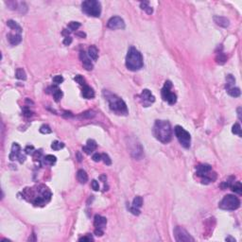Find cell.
Here are the masks:
<instances>
[{
	"mask_svg": "<svg viewBox=\"0 0 242 242\" xmlns=\"http://www.w3.org/2000/svg\"><path fill=\"white\" fill-rule=\"evenodd\" d=\"M24 195L26 197H31L29 201L36 206H43L51 199L50 190L44 185H39L38 189H36V193L32 188H25Z\"/></svg>",
	"mask_w": 242,
	"mask_h": 242,
	"instance_id": "cell-1",
	"label": "cell"
},
{
	"mask_svg": "<svg viewBox=\"0 0 242 242\" xmlns=\"http://www.w3.org/2000/svg\"><path fill=\"white\" fill-rule=\"evenodd\" d=\"M153 134L157 140L166 144L172 138L171 125L166 120H156L153 126Z\"/></svg>",
	"mask_w": 242,
	"mask_h": 242,
	"instance_id": "cell-2",
	"label": "cell"
},
{
	"mask_svg": "<svg viewBox=\"0 0 242 242\" xmlns=\"http://www.w3.org/2000/svg\"><path fill=\"white\" fill-rule=\"evenodd\" d=\"M103 95H104V97H106V100L109 103L110 109L112 112H113L116 115H118V116L128 115L129 111H128L127 105L121 97H117L116 95H113V94L108 92L106 90H104V92H103Z\"/></svg>",
	"mask_w": 242,
	"mask_h": 242,
	"instance_id": "cell-3",
	"label": "cell"
},
{
	"mask_svg": "<svg viewBox=\"0 0 242 242\" xmlns=\"http://www.w3.org/2000/svg\"><path fill=\"white\" fill-rule=\"evenodd\" d=\"M142 54L135 47H130L126 56V66L131 71H138L143 67Z\"/></svg>",
	"mask_w": 242,
	"mask_h": 242,
	"instance_id": "cell-4",
	"label": "cell"
},
{
	"mask_svg": "<svg viewBox=\"0 0 242 242\" xmlns=\"http://www.w3.org/2000/svg\"><path fill=\"white\" fill-rule=\"evenodd\" d=\"M82 12L92 17H100L101 13V4L97 0H86L81 4Z\"/></svg>",
	"mask_w": 242,
	"mask_h": 242,
	"instance_id": "cell-5",
	"label": "cell"
},
{
	"mask_svg": "<svg viewBox=\"0 0 242 242\" xmlns=\"http://www.w3.org/2000/svg\"><path fill=\"white\" fill-rule=\"evenodd\" d=\"M240 206V201L238 200V197L234 195H226L223 199H222L219 203V207L222 210H228V211H234L239 208Z\"/></svg>",
	"mask_w": 242,
	"mask_h": 242,
	"instance_id": "cell-6",
	"label": "cell"
},
{
	"mask_svg": "<svg viewBox=\"0 0 242 242\" xmlns=\"http://www.w3.org/2000/svg\"><path fill=\"white\" fill-rule=\"evenodd\" d=\"M174 132H175L177 139L180 142V144L184 148H185V149H188L191 144V136L189 134V132L185 131L184 128L181 126H176L174 129Z\"/></svg>",
	"mask_w": 242,
	"mask_h": 242,
	"instance_id": "cell-7",
	"label": "cell"
},
{
	"mask_svg": "<svg viewBox=\"0 0 242 242\" xmlns=\"http://www.w3.org/2000/svg\"><path fill=\"white\" fill-rule=\"evenodd\" d=\"M171 88H172V83L170 81H166L165 82V85L162 89V97L165 101H166L169 104L173 105L176 103L177 101V96L175 95L174 93L171 92Z\"/></svg>",
	"mask_w": 242,
	"mask_h": 242,
	"instance_id": "cell-8",
	"label": "cell"
},
{
	"mask_svg": "<svg viewBox=\"0 0 242 242\" xmlns=\"http://www.w3.org/2000/svg\"><path fill=\"white\" fill-rule=\"evenodd\" d=\"M174 236L175 240L178 242H189V241H194V238L187 233V231L185 230L182 227L177 226L174 229Z\"/></svg>",
	"mask_w": 242,
	"mask_h": 242,
	"instance_id": "cell-9",
	"label": "cell"
},
{
	"mask_svg": "<svg viewBox=\"0 0 242 242\" xmlns=\"http://www.w3.org/2000/svg\"><path fill=\"white\" fill-rule=\"evenodd\" d=\"M9 158L12 161L18 160L19 162L21 163V164H22V163H24L25 160H26V156L21 154V148L17 144V143H13V144H12V151H11V153H9Z\"/></svg>",
	"mask_w": 242,
	"mask_h": 242,
	"instance_id": "cell-10",
	"label": "cell"
},
{
	"mask_svg": "<svg viewBox=\"0 0 242 242\" xmlns=\"http://www.w3.org/2000/svg\"><path fill=\"white\" fill-rule=\"evenodd\" d=\"M140 100L145 107H149L151 103L155 101V97L152 95L149 89H144L140 95Z\"/></svg>",
	"mask_w": 242,
	"mask_h": 242,
	"instance_id": "cell-11",
	"label": "cell"
},
{
	"mask_svg": "<svg viewBox=\"0 0 242 242\" xmlns=\"http://www.w3.org/2000/svg\"><path fill=\"white\" fill-rule=\"evenodd\" d=\"M107 27L111 29H123L125 28L124 20L119 16H113L109 19L107 23Z\"/></svg>",
	"mask_w": 242,
	"mask_h": 242,
	"instance_id": "cell-12",
	"label": "cell"
},
{
	"mask_svg": "<svg viewBox=\"0 0 242 242\" xmlns=\"http://www.w3.org/2000/svg\"><path fill=\"white\" fill-rule=\"evenodd\" d=\"M80 58H81V60L83 67H84L86 70H88V71L92 70L94 65H93V63L91 62V59L87 56V54L84 51H83V50H81V52H80Z\"/></svg>",
	"mask_w": 242,
	"mask_h": 242,
	"instance_id": "cell-13",
	"label": "cell"
},
{
	"mask_svg": "<svg viewBox=\"0 0 242 242\" xmlns=\"http://www.w3.org/2000/svg\"><path fill=\"white\" fill-rule=\"evenodd\" d=\"M212 171V166L210 165H199L197 166V175L199 177H205L207 175H209L208 173Z\"/></svg>",
	"mask_w": 242,
	"mask_h": 242,
	"instance_id": "cell-14",
	"label": "cell"
},
{
	"mask_svg": "<svg viewBox=\"0 0 242 242\" xmlns=\"http://www.w3.org/2000/svg\"><path fill=\"white\" fill-rule=\"evenodd\" d=\"M107 224V219L104 217H101L100 215H96L95 219H94V225H95L96 228L97 229H102L105 228V226Z\"/></svg>",
	"mask_w": 242,
	"mask_h": 242,
	"instance_id": "cell-15",
	"label": "cell"
},
{
	"mask_svg": "<svg viewBox=\"0 0 242 242\" xmlns=\"http://www.w3.org/2000/svg\"><path fill=\"white\" fill-rule=\"evenodd\" d=\"M97 142L93 139H89L86 143V146L82 148V150L85 152L86 154H91L92 152L97 149Z\"/></svg>",
	"mask_w": 242,
	"mask_h": 242,
	"instance_id": "cell-16",
	"label": "cell"
},
{
	"mask_svg": "<svg viewBox=\"0 0 242 242\" xmlns=\"http://www.w3.org/2000/svg\"><path fill=\"white\" fill-rule=\"evenodd\" d=\"M8 40H9V44H12V46H17V44H19L22 41L21 33H15V34L9 33L8 34Z\"/></svg>",
	"mask_w": 242,
	"mask_h": 242,
	"instance_id": "cell-17",
	"label": "cell"
},
{
	"mask_svg": "<svg viewBox=\"0 0 242 242\" xmlns=\"http://www.w3.org/2000/svg\"><path fill=\"white\" fill-rule=\"evenodd\" d=\"M81 95L84 98H87V100H91L94 97H95V91L93 90V88H91L90 86L88 85H84L82 87L81 90Z\"/></svg>",
	"mask_w": 242,
	"mask_h": 242,
	"instance_id": "cell-18",
	"label": "cell"
},
{
	"mask_svg": "<svg viewBox=\"0 0 242 242\" xmlns=\"http://www.w3.org/2000/svg\"><path fill=\"white\" fill-rule=\"evenodd\" d=\"M50 89H51V94H52V96L54 97V100H55L56 102H59V101L62 100V90L58 86H56V85L51 86Z\"/></svg>",
	"mask_w": 242,
	"mask_h": 242,
	"instance_id": "cell-19",
	"label": "cell"
},
{
	"mask_svg": "<svg viewBox=\"0 0 242 242\" xmlns=\"http://www.w3.org/2000/svg\"><path fill=\"white\" fill-rule=\"evenodd\" d=\"M214 21L218 26L222 28H228L230 25V21L226 17H223V16H215Z\"/></svg>",
	"mask_w": 242,
	"mask_h": 242,
	"instance_id": "cell-20",
	"label": "cell"
},
{
	"mask_svg": "<svg viewBox=\"0 0 242 242\" xmlns=\"http://www.w3.org/2000/svg\"><path fill=\"white\" fill-rule=\"evenodd\" d=\"M77 179L81 184H85L88 181V175L83 169H80L77 172Z\"/></svg>",
	"mask_w": 242,
	"mask_h": 242,
	"instance_id": "cell-21",
	"label": "cell"
},
{
	"mask_svg": "<svg viewBox=\"0 0 242 242\" xmlns=\"http://www.w3.org/2000/svg\"><path fill=\"white\" fill-rule=\"evenodd\" d=\"M88 55L93 61H97L98 58V50L95 46H91L88 48Z\"/></svg>",
	"mask_w": 242,
	"mask_h": 242,
	"instance_id": "cell-22",
	"label": "cell"
},
{
	"mask_svg": "<svg viewBox=\"0 0 242 242\" xmlns=\"http://www.w3.org/2000/svg\"><path fill=\"white\" fill-rule=\"evenodd\" d=\"M226 90H227V93H228L229 95L231 97H238L240 96V94H241L240 89L238 87L233 86V87H230L228 89H226Z\"/></svg>",
	"mask_w": 242,
	"mask_h": 242,
	"instance_id": "cell-23",
	"label": "cell"
},
{
	"mask_svg": "<svg viewBox=\"0 0 242 242\" xmlns=\"http://www.w3.org/2000/svg\"><path fill=\"white\" fill-rule=\"evenodd\" d=\"M7 25H8V27H9V28H12V29H13V31H17L18 33H21V32H22V28H21V27L19 26V25H18L15 21H13V20H9V21L7 22Z\"/></svg>",
	"mask_w": 242,
	"mask_h": 242,
	"instance_id": "cell-24",
	"label": "cell"
},
{
	"mask_svg": "<svg viewBox=\"0 0 242 242\" xmlns=\"http://www.w3.org/2000/svg\"><path fill=\"white\" fill-rule=\"evenodd\" d=\"M235 78L233 75H227L226 77V85H225V88L228 89L230 87H233L235 86Z\"/></svg>",
	"mask_w": 242,
	"mask_h": 242,
	"instance_id": "cell-25",
	"label": "cell"
},
{
	"mask_svg": "<svg viewBox=\"0 0 242 242\" xmlns=\"http://www.w3.org/2000/svg\"><path fill=\"white\" fill-rule=\"evenodd\" d=\"M56 161H57V159L54 155L49 154V155H47V156L44 157V164H46V165L52 166L53 164H55Z\"/></svg>",
	"mask_w": 242,
	"mask_h": 242,
	"instance_id": "cell-26",
	"label": "cell"
},
{
	"mask_svg": "<svg viewBox=\"0 0 242 242\" xmlns=\"http://www.w3.org/2000/svg\"><path fill=\"white\" fill-rule=\"evenodd\" d=\"M231 188L235 193H238V195L242 194V185L240 182H235L234 185H231Z\"/></svg>",
	"mask_w": 242,
	"mask_h": 242,
	"instance_id": "cell-27",
	"label": "cell"
},
{
	"mask_svg": "<svg viewBox=\"0 0 242 242\" xmlns=\"http://www.w3.org/2000/svg\"><path fill=\"white\" fill-rule=\"evenodd\" d=\"M140 7L142 9H144V11L147 12V13H149V14H151L152 12H153V9H152L150 5H149V2L148 1H144V2H141L140 3Z\"/></svg>",
	"mask_w": 242,
	"mask_h": 242,
	"instance_id": "cell-28",
	"label": "cell"
},
{
	"mask_svg": "<svg viewBox=\"0 0 242 242\" xmlns=\"http://www.w3.org/2000/svg\"><path fill=\"white\" fill-rule=\"evenodd\" d=\"M15 76L18 80H22V81H25L27 78V74L25 72V70L23 68H17L16 69V73H15Z\"/></svg>",
	"mask_w": 242,
	"mask_h": 242,
	"instance_id": "cell-29",
	"label": "cell"
},
{
	"mask_svg": "<svg viewBox=\"0 0 242 242\" xmlns=\"http://www.w3.org/2000/svg\"><path fill=\"white\" fill-rule=\"evenodd\" d=\"M81 27V24L78 23V22H70L68 24V26H67V29L69 31V32H72V31H77V29Z\"/></svg>",
	"mask_w": 242,
	"mask_h": 242,
	"instance_id": "cell-30",
	"label": "cell"
},
{
	"mask_svg": "<svg viewBox=\"0 0 242 242\" xmlns=\"http://www.w3.org/2000/svg\"><path fill=\"white\" fill-rule=\"evenodd\" d=\"M63 147H65V144L62 143V142H59L57 140L53 141L52 144H51V149L53 150H60L61 149H62Z\"/></svg>",
	"mask_w": 242,
	"mask_h": 242,
	"instance_id": "cell-31",
	"label": "cell"
},
{
	"mask_svg": "<svg viewBox=\"0 0 242 242\" xmlns=\"http://www.w3.org/2000/svg\"><path fill=\"white\" fill-rule=\"evenodd\" d=\"M143 204V199L142 197L140 196H136L134 199H133V201H132V206L136 207V208H140Z\"/></svg>",
	"mask_w": 242,
	"mask_h": 242,
	"instance_id": "cell-32",
	"label": "cell"
},
{
	"mask_svg": "<svg viewBox=\"0 0 242 242\" xmlns=\"http://www.w3.org/2000/svg\"><path fill=\"white\" fill-rule=\"evenodd\" d=\"M216 60H217V62L219 63V65H223V63H225V62H226V60H227V58H226V56L224 55V53L219 52V53H218V56H217Z\"/></svg>",
	"mask_w": 242,
	"mask_h": 242,
	"instance_id": "cell-33",
	"label": "cell"
},
{
	"mask_svg": "<svg viewBox=\"0 0 242 242\" xmlns=\"http://www.w3.org/2000/svg\"><path fill=\"white\" fill-rule=\"evenodd\" d=\"M232 132L235 133V134H238L239 137H241V127L240 125L238 124V123H235V124L233 126V128H232Z\"/></svg>",
	"mask_w": 242,
	"mask_h": 242,
	"instance_id": "cell-34",
	"label": "cell"
},
{
	"mask_svg": "<svg viewBox=\"0 0 242 242\" xmlns=\"http://www.w3.org/2000/svg\"><path fill=\"white\" fill-rule=\"evenodd\" d=\"M40 132L43 133V134H48V133H51L52 130L50 129V127L48 125H43L40 128Z\"/></svg>",
	"mask_w": 242,
	"mask_h": 242,
	"instance_id": "cell-35",
	"label": "cell"
},
{
	"mask_svg": "<svg viewBox=\"0 0 242 242\" xmlns=\"http://www.w3.org/2000/svg\"><path fill=\"white\" fill-rule=\"evenodd\" d=\"M101 160L103 161V163H104L106 166H110L112 164V160L110 159L109 155L106 154V153H102L101 154Z\"/></svg>",
	"mask_w": 242,
	"mask_h": 242,
	"instance_id": "cell-36",
	"label": "cell"
},
{
	"mask_svg": "<svg viewBox=\"0 0 242 242\" xmlns=\"http://www.w3.org/2000/svg\"><path fill=\"white\" fill-rule=\"evenodd\" d=\"M74 80H75L80 85H82V86L86 85V84H85V80H84V78H83L82 76H81V75H77L75 78H74Z\"/></svg>",
	"mask_w": 242,
	"mask_h": 242,
	"instance_id": "cell-37",
	"label": "cell"
},
{
	"mask_svg": "<svg viewBox=\"0 0 242 242\" xmlns=\"http://www.w3.org/2000/svg\"><path fill=\"white\" fill-rule=\"evenodd\" d=\"M62 81H63V78L61 75H57V76H55L53 78V82L55 83L56 85L60 84V83H62Z\"/></svg>",
	"mask_w": 242,
	"mask_h": 242,
	"instance_id": "cell-38",
	"label": "cell"
},
{
	"mask_svg": "<svg viewBox=\"0 0 242 242\" xmlns=\"http://www.w3.org/2000/svg\"><path fill=\"white\" fill-rule=\"evenodd\" d=\"M95 116V113L93 111H88V112H85L83 113L81 115V117L82 118H91V117H94Z\"/></svg>",
	"mask_w": 242,
	"mask_h": 242,
	"instance_id": "cell-39",
	"label": "cell"
},
{
	"mask_svg": "<svg viewBox=\"0 0 242 242\" xmlns=\"http://www.w3.org/2000/svg\"><path fill=\"white\" fill-rule=\"evenodd\" d=\"M129 210H130V212H131L132 214L135 215V216L140 215V210H139V208H136V207L132 206V205L129 207Z\"/></svg>",
	"mask_w": 242,
	"mask_h": 242,
	"instance_id": "cell-40",
	"label": "cell"
},
{
	"mask_svg": "<svg viewBox=\"0 0 242 242\" xmlns=\"http://www.w3.org/2000/svg\"><path fill=\"white\" fill-rule=\"evenodd\" d=\"M78 241H94V238L91 235L88 234L84 236H82V238H81L80 239H78Z\"/></svg>",
	"mask_w": 242,
	"mask_h": 242,
	"instance_id": "cell-41",
	"label": "cell"
},
{
	"mask_svg": "<svg viewBox=\"0 0 242 242\" xmlns=\"http://www.w3.org/2000/svg\"><path fill=\"white\" fill-rule=\"evenodd\" d=\"M25 151H26L27 154H33L34 152H35L33 146H27L26 149H25Z\"/></svg>",
	"mask_w": 242,
	"mask_h": 242,
	"instance_id": "cell-42",
	"label": "cell"
},
{
	"mask_svg": "<svg viewBox=\"0 0 242 242\" xmlns=\"http://www.w3.org/2000/svg\"><path fill=\"white\" fill-rule=\"evenodd\" d=\"M91 185H92V188L95 190V191H98V190H100V185H98V182L97 181L93 180Z\"/></svg>",
	"mask_w": 242,
	"mask_h": 242,
	"instance_id": "cell-43",
	"label": "cell"
},
{
	"mask_svg": "<svg viewBox=\"0 0 242 242\" xmlns=\"http://www.w3.org/2000/svg\"><path fill=\"white\" fill-rule=\"evenodd\" d=\"M62 43H63L65 46H70L71 43H72V38L70 36H67V37L65 38V40H63Z\"/></svg>",
	"mask_w": 242,
	"mask_h": 242,
	"instance_id": "cell-44",
	"label": "cell"
},
{
	"mask_svg": "<svg viewBox=\"0 0 242 242\" xmlns=\"http://www.w3.org/2000/svg\"><path fill=\"white\" fill-rule=\"evenodd\" d=\"M92 159H93V161H95V162H100V161H101V154L95 153L93 155Z\"/></svg>",
	"mask_w": 242,
	"mask_h": 242,
	"instance_id": "cell-45",
	"label": "cell"
},
{
	"mask_svg": "<svg viewBox=\"0 0 242 242\" xmlns=\"http://www.w3.org/2000/svg\"><path fill=\"white\" fill-rule=\"evenodd\" d=\"M32 115H33V113H32L31 110H28L27 107H26V108H24V116H25L29 117V116H31Z\"/></svg>",
	"mask_w": 242,
	"mask_h": 242,
	"instance_id": "cell-46",
	"label": "cell"
},
{
	"mask_svg": "<svg viewBox=\"0 0 242 242\" xmlns=\"http://www.w3.org/2000/svg\"><path fill=\"white\" fill-rule=\"evenodd\" d=\"M103 230L102 229H97V228H96V230H95V235H97V236H102L103 235Z\"/></svg>",
	"mask_w": 242,
	"mask_h": 242,
	"instance_id": "cell-47",
	"label": "cell"
},
{
	"mask_svg": "<svg viewBox=\"0 0 242 242\" xmlns=\"http://www.w3.org/2000/svg\"><path fill=\"white\" fill-rule=\"evenodd\" d=\"M238 119L241 120L242 119V118H241V107L238 108Z\"/></svg>",
	"mask_w": 242,
	"mask_h": 242,
	"instance_id": "cell-48",
	"label": "cell"
},
{
	"mask_svg": "<svg viewBox=\"0 0 242 242\" xmlns=\"http://www.w3.org/2000/svg\"><path fill=\"white\" fill-rule=\"evenodd\" d=\"M28 241H36V235H35V234H32V236L28 238Z\"/></svg>",
	"mask_w": 242,
	"mask_h": 242,
	"instance_id": "cell-49",
	"label": "cell"
},
{
	"mask_svg": "<svg viewBox=\"0 0 242 242\" xmlns=\"http://www.w3.org/2000/svg\"><path fill=\"white\" fill-rule=\"evenodd\" d=\"M77 35H78V36H81V38L86 37V34H85L84 32H78V33H77Z\"/></svg>",
	"mask_w": 242,
	"mask_h": 242,
	"instance_id": "cell-50",
	"label": "cell"
},
{
	"mask_svg": "<svg viewBox=\"0 0 242 242\" xmlns=\"http://www.w3.org/2000/svg\"><path fill=\"white\" fill-rule=\"evenodd\" d=\"M77 158H78V162H81V161L82 157H81V155L80 152H77Z\"/></svg>",
	"mask_w": 242,
	"mask_h": 242,
	"instance_id": "cell-51",
	"label": "cell"
},
{
	"mask_svg": "<svg viewBox=\"0 0 242 242\" xmlns=\"http://www.w3.org/2000/svg\"><path fill=\"white\" fill-rule=\"evenodd\" d=\"M226 241H233V242H235V238H230V236H229V238H226Z\"/></svg>",
	"mask_w": 242,
	"mask_h": 242,
	"instance_id": "cell-52",
	"label": "cell"
}]
</instances>
